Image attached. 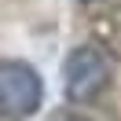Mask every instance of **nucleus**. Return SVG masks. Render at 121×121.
Returning <instances> with one entry per match:
<instances>
[{"instance_id": "1", "label": "nucleus", "mask_w": 121, "mask_h": 121, "mask_svg": "<svg viewBox=\"0 0 121 121\" xmlns=\"http://www.w3.org/2000/svg\"><path fill=\"white\" fill-rule=\"evenodd\" d=\"M110 73H114V62L103 48L95 44H81L66 55L62 62V88H66V99L73 103H88L95 99L99 92L110 84Z\"/></svg>"}, {"instance_id": "2", "label": "nucleus", "mask_w": 121, "mask_h": 121, "mask_svg": "<svg viewBox=\"0 0 121 121\" xmlns=\"http://www.w3.org/2000/svg\"><path fill=\"white\" fill-rule=\"evenodd\" d=\"M40 99H44V84H40V73L33 66H26L18 59L0 62V117L8 121L33 117Z\"/></svg>"}, {"instance_id": "3", "label": "nucleus", "mask_w": 121, "mask_h": 121, "mask_svg": "<svg viewBox=\"0 0 121 121\" xmlns=\"http://www.w3.org/2000/svg\"><path fill=\"white\" fill-rule=\"evenodd\" d=\"M62 121H88V117H77V114H73V117H62Z\"/></svg>"}, {"instance_id": "4", "label": "nucleus", "mask_w": 121, "mask_h": 121, "mask_svg": "<svg viewBox=\"0 0 121 121\" xmlns=\"http://www.w3.org/2000/svg\"><path fill=\"white\" fill-rule=\"evenodd\" d=\"M84 4H92V0H84Z\"/></svg>"}]
</instances>
